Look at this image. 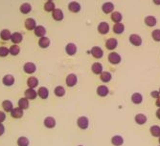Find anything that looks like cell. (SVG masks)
<instances>
[{
  "label": "cell",
  "instance_id": "6da1fadb",
  "mask_svg": "<svg viewBox=\"0 0 160 146\" xmlns=\"http://www.w3.org/2000/svg\"><path fill=\"white\" fill-rule=\"evenodd\" d=\"M108 61L111 64H119L121 61V55L118 53L111 52L108 54Z\"/></svg>",
  "mask_w": 160,
  "mask_h": 146
},
{
  "label": "cell",
  "instance_id": "7a4b0ae2",
  "mask_svg": "<svg viewBox=\"0 0 160 146\" xmlns=\"http://www.w3.org/2000/svg\"><path fill=\"white\" fill-rule=\"evenodd\" d=\"M66 84H67V86L69 87H73L77 84V81H78V77L75 74H69L67 76H66Z\"/></svg>",
  "mask_w": 160,
  "mask_h": 146
},
{
  "label": "cell",
  "instance_id": "3957f363",
  "mask_svg": "<svg viewBox=\"0 0 160 146\" xmlns=\"http://www.w3.org/2000/svg\"><path fill=\"white\" fill-rule=\"evenodd\" d=\"M130 41L131 44H133L134 46H140L142 44V38L140 36L136 35V33H132V35L130 36Z\"/></svg>",
  "mask_w": 160,
  "mask_h": 146
},
{
  "label": "cell",
  "instance_id": "277c9868",
  "mask_svg": "<svg viewBox=\"0 0 160 146\" xmlns=\"http://www.w3.org/2000/svg\"><path fill=\"white\" fill-rule=\"evenodd\" d=\"M77 124L81 129H86L89 125V120L86 116H80L77 120Z\"/></svg>",
  "mask_w": 160,
  "mask_h": 146
},
{
  "label": "cell",
  "instance_id": "5b68a950",
  "mask_svg": "<svg viewBox=\"0 0 160 146\" xmlns=\"http://www.w3.org/2000/svg\"><path fill=\"white\" fill-rule=\"evenodd\" d=\"M109 31V25L107 22L106 21H103L101 22L100 24H99L98 26V32L102 33V35H107V33H108Z\"/></svg>",
  "mask_w": 160,
  "mask_h": 146
},
{
  "label": "cell",
  "instance_id": "8992f818",
  "mask_svg": "<svg viewBox=\"0 0 160 146\" xmlns=\"http://www.w3.org/2000/svg\"><path fill=\"white\" fill-rule=\"evenodd\" d=\"M117 45H118V41H117V39L116 38H108L107 42H106V47L107 49L108 50H114L115 48L117 47Z\"/></svg>",
  "mask_w": 160,
  "mask_h": 146
},
{
  "label": "cell",
  "instance_id": "52a82bcc",
  "mask_svg": "<svg viewBox=\"0 0 160 146\" xmlns=\"http://www.w3.org/2000/svg\"><path fill=\"white\" fill-rule=\"evenodd\" d=\"M91 54L95 58H101L103 57V54H104V52H103L102 48L98 47V46H95V47H93L91 49Z\"/></svg>",
  "mask_w": 160,
  "mask_h": 146
},
{
  "label": "cell",
  "instance_id": "ba28073f",
  "mask_svg": "<svg viewBox=\"0 0 160 146\" xmlns=\"http://www.w3.org/2000/svg\"><path fill=\"white\" fill-rule=\"evenodd\" d=\"M102 10L104 14H109V13H113L114 10V5L111 2H106L103 4L102 6Z\"/></svg>",
  "mask_w": 160,
  "mask_h": 146
},
{
  "label": "cell",
  "instance_id": "9c48e42d",
  "mask_svg": "<svg viewBox=\"0 0 160 146\" xmlns=\"http://www.w3.org/2000/svg\"><path fill=\"white\" fill-rule=\"evenodd\" d=\"M23 69H24V72L27 73V74H33L34 72H36L37 67L33 62H27L24 64Z\"/></svg>",
  "mask_w": 160,
  "mask_h": 146
},
{
  "label": "cell",
  "instance_id": "30bf717a",
  "mask_svg": "<svg viewBox=\"0 0 160 146\" xmlns=\"http://www.w3.org/2000/svg\"><path fill=\"white\" fill-rule=\"evenodd\" d=\"M65 52H66V54H68L69 55L75 54L76 52H77V46H76V44H74V43H68V44L65 46Z\"/></svg>",
  "mask_w": 160,
  "mask_h": 146
},
{
  "label": "cell",
  "instance_id": "8fae6325",
  "mask_svg": "<svg viewBox=\"0 0 160 146\" xmlns=\"http://www.w3.org/2000/svg\"><path fill=\"white\" fill-rule=\"evenodd\" d=\"M111 143L114 146H121L124 143V138L120 135H116V136H113L111 138Z\"/></svg>",
  "mask_w": 160,
  "mask_h": 146
},
{
  "label": "cell",
  "instance_id": "7c38bea8",
  "mask_svg": "<svg viewBox=\"0 0 160 146\" xmlns=\"http://www.w3.org/2000/svg\"><path fill=\"white\" fill-rule=\"evenodd\" d=\"M68 8L72 13H78V12H80V10H81V5H80L79 2L71 1L68 4Z\"/></svg>",
  "mask_w": 160,
  "mask_h": 146
},
{
  "label": "cell",
  "instance_id": "4fadbf2b",
  "mask_svg": "<svg viewBox=\"0 0 160 146\" xmlns=\"http://www.w3.org/2000/svg\"><path fill=\"white\" fill-rule=\"evenodd\" d=\"M52 16L55 20H62L63 19V13L60 9H55L52 12Z\"/></svg>",
  "mask_w": 160,
  "mask_h": 146
},
{
  "label": "cell",
  "instance_id": "5bb4252c",
  "mask_svg": "<svg viewBox=\"0 0 160 146\" xmlns=\"http://www.w3.org/2000/svg\"><path fill=\"white\" fill-rule=\"evenodd\" d=\"M91 70L94 74H96V75L100 74L101 75L103 73V65L100 62H95V63H93V65L91 67Z\"/></svg>",
  "mask_w": 160,
  "mask_h": 146
},
{
  "label": "cell",
  "instance_id": "9a60e30c",
  "mask_svg": "<svg viewBox=\"0 0 160 146\" xmlns=\"http://www.w3.org/2000/svg\"><path fill=\"white\" fill-rule=\"evenodd\" d=\"M109 93V90L106 85H101L97 88V94L100 95V97H106Z\"/></svg>",
  "mask_w": 160,
  "mask_h": 146
},
{
  "label": "cell",
  "instance_id": "2e32d148",
  "mask_svg": "<svg viewBox=\"0 0 160 146\" xmlns=\"http://www.w3.org/2000/svg\"><path fill=\"white\" fill-rule=\"evenodd\" d=\"M25 27H26V29H28V30L36 29V27H37L36 20L34 18H27L25 20Z\"/></svg>",
  "mask_w": 160,
  "mask_h": 146
},
{
  "label": "cell",
  "instance_id": "e0dca14e",
  "mask_svg": "<svg viewBox=\"0 0 160 146\" xmlns=\"http://www.w3.org/2000/svg\"><path fill=\"white\" fill-rule=\"evenodd\" d=\"M37 95V91H35V90L32 88H28L25 91V98L27 99H34L36 98Z\"/></svg>",
  "mask_w": 160,
  "mask_h": 146
},
{
  "label": "cell",
  "instance_id": "ac0fdd59",
  "mask_svg": "<svg viewBox=\"0 0 160 146\" xmlns=\"http://www.w3.org/2000/svg\"><path fill=\"white\" fill-rule=\"evenodd\" d=\"M44 125L47 128H53L56 125V120L52 116H47L45 120H44Z\"/></svg>",
  "mask_w": 160,
  "mask_h": 146
},
{
  "label": "cell",
  "instance_id": "d6986e66",
  "mask_svg": "<svg viewBox=\"0 0 160 146\" xmlns=\"http://www.w3.org/2000/svg\"><path fill=\"white\" fill-rule=\"evenodd\" d=\"M2 81H3V83L5 84V85L11 86V85H13L14 82V77L12 75H6L3 77Z\"/></svg>",
  "mask_w": 160,
  "mask_h": 146
},
{
  "label": "cell",
  "instance_id": "ffe728a7",
  "mask_svg": "<svg viewBox=\"0 0 160 146\" xmlns=\"http://www.w3.org/2000/svg\"><path fill=\"white\" fill-rule=\"evenodd\" d=\"M134 120H135V122L137 123V124L142 125V124H144V123H146L147 116L144 114H138V115L135 116Z\"/></svg>",
  "mask_w": 160,
  "mask_h": 146
},
{
  "label": "cell",
  "instance_id": "44dd1931",
  "mask_svg": "<svg viewBox=\"0 0 160 146\" xmlns=\"http://www.w3.org/2000/svg\"><path fill=\"white\" fill-rule=\"evenodd\" d=\"M37 95H40V97L43 99H45L48 98L49 95V91L46 87H40V89L37 90Z\"/></svg>",
  "mask_w": 160,
  "mask_h": 146
},
{
  "label": "cell",
  "instance_id": "7402d4cb",
  "mask_svg": "<svg viewBox=\"0 0 160 146\" xmlns=\"http://www.w3.org/2000/svg\"><path fill=\"white\" fill-rule=\"evenodd\" d=\"M131 100L134 104H140L143 101V97L140 93H134L131 95Z\"/></svg>",
  "mask_w": 160,
  "mask_h": 146
},
{
  "label": "cell",
  "instance_id": "603a6c76",
  "mask_svg": "<svg viewBox=\"0 0 160 146\" xmlns=\"http://www.w3.org/2000/svg\"><path fill=\"white\" fill-rule=\"evenodd\" d=\"M11 115H12V116L14 117V119H19V117L23 116V110L20 109L19 107L14 108L12 110V112H11Z\"/></svg>",
  "mask_w": 160,
  "mask_h": 146
},
{
  "label": "cell",
  "instance_id": "cb8c5ba5",
  "mask_svg": "<svg viewBox=\"0 0 160 146\" xmlns=\"http://www.w3.org/2000/svg\"><path fill=\"white\" fill-rule=\"evenodd\" d=\"M37 84H38V80H37V78L35 77V76H31L27 79V85L29 86V88L34 89L35 87L37 86Z\"/></svg>",
  "mask_w": 160,
  "mask_h": 146
},
{
  "label": "cell",
  "instance_id": "d4e9b609",
  "mask_svg": "<svg viewBox=\"0 0 160 146\" xmlns=\"http://www.w3.org/2000/svg\"><path fill=\"white\" fill-rule=\"evenodd\" d=\"M11 39H12V41L14 43H19L22 41V39H23V36H22V35L20 33H18V32H15L14 33H12V36H11Z\"/></svg>",
  "mask_w": 160,
  "mask_h": 146
},
{
  "label": "cell",
  "instance_id": "484cf974",
  "mask_svg": "<svg viewBox=\"0 0 160 146\" xmlns=\"http://www.w3.org/2000/svg\"><path fill=\"white\" fill-rule=\"evenodd\" d=\"M38 45H40L41 48H47L49 45H50V39L46 36L40 37V40H38Z\"/></svg>",
  "mask_w": 160,
  "mask_h": 146
},
{
  "label": "cell",
  "instance_id": "4316f807",
  "mask_svg": "<svg viewBox=\"0 0 160 146\" xmlns=\"http://www.w3.org/2000/svg\"><path fill=\"white\" fill-rule=\"evenodd\" d=\"M18 107L20 109H27L29 107V100L27 99L26 98H21L19 100H18Z\"/></svg>",
  "mask_w": 160,
  "mask_h": 146
},
{
  "label": "cell",
  "instance_id": "83f0119b",
  "mask_svg": "<svg viewBox=\"0 0 160 146\" xmlns=\"http://www.w3.org/2000/svg\"><path fill=\"white\" fill-rule=\"evenodd\" d=\"M125 30V26L123 23H115L113 26V32L115 33H117V35H120V33H122Z\"/></svg>",
  "mask_w": 160,
  "mask_h": 146
},
{
  "label": "cell",
  "instance_id": "f1b7e54d",
  "mask_svg": "<svg viewBox=\"0 0 160 146\" xmlns=\"http://www.w3.org/2000/svg\"><path fill=\"white\" fill-rule=\"evenodd\" d=\"M122 18H123V15L119 12H113L111 14V20L115 22V23H120Z\"/></svg>",
  "mask_w": 160,
  "mask_h": 146
},
{
  "label": "cell",
  "instance_id": "f546056e",
  "mask_svg": "<svg viewBox=\"0 0 160 146\" xmlns=\"http://www.w3.org/2000/svg\"><path fill=\"white\" fill-rule=\"evenodd\" d=\"M100 78L103 82H109L110 80H111L112 76L109 72H103L100 75Z\"/></svg>",
  "mask_w": 160,
  "mask_h": 146
},
{
  "label": "cell",
  "instance_id": "4dcf8cb0",
  "mask_svg": "<svg viewBox=\"0 0 160 146\" xmlns=\"http://www.w3.org/2000/svg\"><path fill=\"white\" fill-rule=\"evenodd\" d=\"M45 33H46V30L43 26L38 25V26L36 27V29H35V35L36 36L43 37V36L45 35Z\"/></svg>",
  "mask_w": 160,
  "mask_h": 146
},
{
  "label": "cell",
  "instance_id": "1f68e13d",
  "mask_svg": "<svg viewBox=\"0 0 160 146\" xmlns=\"http://www.w3.org/2000/svg\"><path fill=\"white\" fill-rule=\"evenodd\" d=\"M145 23L149 26V27H152L155 26L156 24V18L152 15H149L145 18Z\"/></svg>",
  "mask_w": 160,
  "mask_h": 146
},
{
  "label": "cell",
  "instance_id": "d6a6232c",
  "mask_svg": "<svg viewBox=\"0 0 160 146\" xmlns=\"http://www.w3.org/2000/svg\"><path fill=\"white\" fill-rule=\"evenodd\" d=\"M2 107L6 112H12V110L14 109L13 103L12 101H10V100H4L2 102Z\"/></svg>",
  "mask_w": 160,
  "mask_h": 146
},
{
  "label": "cell",
  "instance_id": "836d02e7",
  "mask_svg": "<svg viewBox=\"0 0 160 146\" xmlns=\"http://www.w3.org/2000/svg\"><path fill=\"white\" fill-rule=\"evenodd\" d=\"M11 36H12V33H11V32L7 29L2 30L1 33H0V37H1L3 40H9V39H11Z\"/></svg>",
  "mask_w": 160,
  "mask_h": 146
},
{
  "label": "cell",
  "instance_id": "e575fe53",
  "mask_svg": "<svg viewBox=\"0 0 160 146\" xmlns=\"http://www.w3.org/2000/svg\"><path fill=\"white\" fill-rule=\"evenodd\" d=\"M55 9H56L55 8V3L52 0H48V1L44 4V10L47 11V12H53Z\"/></svg>",
  "mask_w": 160,
  "mask_h": 146
},
{
  "label": "cell",
  "instance_id": "d590c367",
  "mask_svg": "<svg viewBox=\"0 0 160 146\" xmlns=\"http://www.w3.org/2000/svg\"><path fill=\"white\" fill-rule=\"evenodd\" d=\"M150 131L153 137H160V126L153 125L150 128Z\"/></svg>",
  "mask_w": 160,
  "mask_h": 146
},
{
  "label": "cell",
  "instance_id": "8d00e7d4",
  "mask_svg": "<svg viewBox=\"0 0 160 146\" xmlns=\"http://www.w3.org/2000/svg\"><path fill=\"white\" fill-rule=\"evenodd\" d=\"M54 93L57 97H63L65 94V89L62 86H57L54 90Z\"/></svg>",
  "mask_w": 160,
  "mask_h": 146
},
{
  "label": "cell",
  "instance_id": "74e56055",
  "mask_svg": "<svg viewBox=\"0 0 160 146\" xmlns=\"http://www.w3.org/2000/svg\"><path fill=\"white\" fill-rule=\"evenodd\" d=\"M31 10H32V7L29 3H23L20 6V12L22 14H28Z\"/></svg>",
  "mask_w": 160,
  "mask_h": 146
},
{
  "label": "cell",
  "instance_id": "f35d334b",
  "mask_svg": "<svg viewBox=\"0 0 160 146\" xmlns=\"http://www.w3.org/2000/svg\"><path fill=\"white\" fill-rule=\"evenodd\" d=\"M18 146H28L29 145V139L26 137H20L18 139Z\"/></svg>",
  "mask_w": 160,
  "mask_h": 146
},
{
  "label": "cell",
  "instance_id": "ab89813d",
  "mask_svg": "<svg viewBox=\"0 0 160 146\" xmlns=\"http://www.w3.org/2000/svg\"><path fill=\"white\" fill-rule=\"evenodd\" d=\"M9 51H10V54H12L13 55H16V54H19L20 48H19V46H18V45H16V44H14L13 46H11V47H10Z\"/></svg>",
  "mask_w": 160,
  "mask_h": 146
},
{
  "label": "cell",
  "instance_id": "60d3db41",
  "mask_svg": "<svg viewBox=\"0 0 160 146\" xmlns=\"http://www.w3.org/2000/svg\"><path fill=\"white\" fill-rule=\"evenodd\" d=\"M152 38H153L155 41H160V30H159V29H156V30L152 31Z\"/></svg>",
  "mask_w": 160,
  "mask_h": 146
},
{
  "label": "cell",
  "instance_id": "b9f144b4",
  "mask_svg": "<svg viewBox=\"0 0 160 146\" xmlns=\"http://www.w3.org/2000/svg\"><path fill=\"white\" fill-rule=\"evenodd\" d=\"M9 53H10V51L7 47H4V46L0 47V57H7Z\"/></svg>",
  "mask_w": 160,
  "mask_h": 146
},
{
  "label": "cell",
  "instance_id": "7bdbcfd3",
  "mask_svg": "<svg viewBox=\"0 0 160 146\" xmlns=\"http://www.w3.org/2000/svg\"><path fill=\"white\" fill-rule=\"evenodd\" d=\"M151 95L152 98H160V93H159V91H152V93H151Z\"/></svg>",
  "mask_w": 160,
  "mask_h": 146
},
{
  "label": "cell",
  "instance_id": "ee69618b",
  "mask_svg": "<svg viewBox=\"0 0 160 146\" xmlns=\"http://www.w3.org/2000/svg\"><path fill=\"white\" fill-rule=\"evenodd\" d=\"M5 119H6V115H5L4 112L0 111V123H1L2 121H4Z\"/></svg>",
  "mask_w": 160,
  "mask_h": 146
},
{
  "label": "cell",
  "instance_id": "f6af8a7d",
  "mask_svg": "<svg viewBox=\"0 0 160 146\" xmlns=\"http://www.w3.org/2000/svg\"><path fill=\"white\" fill-rule=\"evenodd\" d=\"M4 132H5V127H4V125L2 124V123H0V136L3 135Z\"/></svg>",
  "mask_w": 160,
  "mask_h": 146
},
{
  "label": "cell",
  "instance_id": "bcb514c9",
  "mask_svg": "<svg viewBox=\"0 0 160 146\" xmlns=\"http://www.w3.org/2000/svg\"><path fill=\"white\" fill-rule=\"evenodd\" d=\"M155 104H156L157 107H159V108H160V98H158L156 99V102H155Z\"/></svg>",
  "mask_w": 160,
  "mask_h": 146
},
{
  "label": "cell",
  "instance_id": "7dc6e473",
  "mask_svg": "<svg viewBox=\"0 0 160 146\" xmlns=\"http://www.w3.org/2000/svg\"><path fill=\"white\" fill-rule=\"evenodd\" d=\"M156 116H157V119L160 120V108H158V110L156 111Z\"/></svg>",
  "mask_w": 160,
  "mask_h": 146
},
{
  "label": "cell",
  "instance_id": "c3c4849f",
  "mask_svg": "<svg viewBox=\"0 0 160 146\" xmlns=\"http://www.w3.org/2000/svg\"><path fill=\"white\" fill-rule=\"evenodd\" d=\"M153 2H154V4L159 5L160 4V0H153Z\"/></svg>",
  "mask_w": 160,
  "mask_h": 146
},
{
  "label": "cell",
  "instance_id": "681fc988",
  "mask_svg": "<svg viewBox=\"0 0 160 146\" xmlns=\"http://www.w3.org/2000/svg\"><path fill=\"white\" fill-rule=\"evenodd\" d=\"M159 143H160V137H159Z\"/></svg>",
  "mask_w": 160,
  "mask_h": 146
},
{
  "label": "cell",
  "instance_id": "f907efd6",
  "mask_svg": "<svg viewBox=\"0 0 160 146\" xmlns=\"http://www.w3.org/2000/svg\"><path fill=\"white\" fill-rule=\"evenodd\" d=\"M159 93H160V89H159Z\"/></svg>",
  "mask_w": 160,
  "mask_h": 146
},
{
  "label": "cell",
  "instance_id": "816d5d0a",
  "mask_svg": "<svg viewBox=\"0 0 160 146\" xmlns=\"http://www.w3.org/2000/svg\"><path fill=\"white\" fill-rule=\"evenodd\" d=\"M79 146H82V145H79Z\"/></svg>",
  "mask_w": 160,
  "mask_h": 146
}]
</instances>
